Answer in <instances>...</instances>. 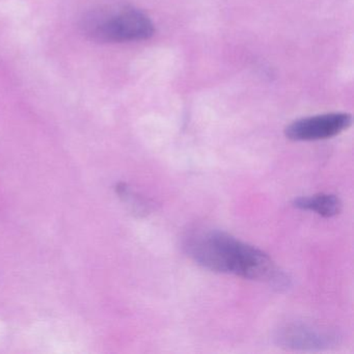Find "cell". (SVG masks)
Returning a JSON list of instances; mask_svg holds the SVG:
<instances>
[{
  "label": "cell",
  "mask_w": 354,
  "mask_h": 354,
  "mask_svg": "<svg viewBox=\"0 0 354 354\" xmlns=\"http://www.w3.org/2000/svg\"><path fill=\"white\" fill-rule=\"evenodd\" d=\"M347 113H330L296 120L286 127L285 136L294 142H313L335 138L351 126Z\"/></svg>",
  "instance_id": "cell-3"
},
{
  "label": "cell",
  "mask_w": 354,
  "mask_h": 354,
  "mask_svg": "<svg viewBox=\"0 0 354 354\" xmlns=\"http://www.w3.org/2000/svg\"><path fill=\"white\" fill-rule=\"evenodd\" d=\"M293 206L300 210L313 211L329 218L341 212L342 202L335 194H319L295 198Z\"/></svg>",
  "instance_id": "cell-5"
},
{
  "label": "cell",
  "mask_w": 354,
  "mask_h": 354,
  "mask_svg": "<svg viewBox=\"0 0 354 354\" xmlns=\"http://www.w3.org/2000/svg\"><path fill=\"white\" fill-rule=\"evenodd\" d=\"M184 250L196 264L214 272L248 279L283 281L268 254L218 230H196L184 241Z\"/></svg>",
  "instance_id": "cell-1"
},
{
  "label": "cell",
  "mask_w": 354,
  "mask_h": 354,
  "mask_svg": "<svg viewBox=\"0 0 354 354\" xmlns=\"http://www.w3.org/2000/svg\"><path fill=\"white\" fill-rule=\"evenodd\" d=\"M335 335L324 329L302 323H293L281 327L277 339L281 347L295 350H320L335 344Z\"/></svg>",
  "instance_id": "cell-4"
},
{
  "label": "cell",
  "mask_w": 354,
  "mask_h": 354,
  "mask_svg": "<svg viewBox=\"0 0 354 354\" xmlns=\"http://www.w3.org/2000/svg\"><path fill=\"white\" fill-rule=\"evenodd\" d=\"M80 28L84 36L98 43L138 42L155 34L151 18L129 6L92 10L82 18Z\"/></svg>",
  "instance_id": "cell-2"
}]
</instances>
